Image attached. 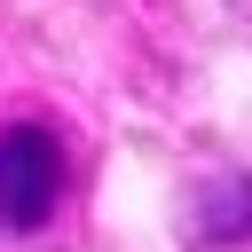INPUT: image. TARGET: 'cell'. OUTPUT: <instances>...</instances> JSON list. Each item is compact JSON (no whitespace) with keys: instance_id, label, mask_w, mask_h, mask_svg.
Wrapping results in <instances>:
<instances>
[{"instance_id":"6da1fadb","label":"cell","mask_w":252,"mask_h":252,"mask_svg":"<svg viewBox=\"0 0 252 252\" xmlns=\"http://www.w3.org/2000/svg\"><path fill=\"white\" fill-rule=\"evenodd\" d=\"M63 142H55V126H39V118H16V126H0V228L8 236H39L47 220H55V205H63Z\"/></svg>"},{"instance_id":"7a4b0ae2","label":"cell","mask_w":252,"mask_h":252,"mask_svg":"<svg viewBox=\"0 0 252 252\" xmlns=\"http://www.w3.org/2000/svg\"><path fill=\"white\" fill-rule=\"evenodd\" d=\"M205 244H236V236H252V173L244 181H220L213 197H205Z\"/></svg>"}]
</instances>
